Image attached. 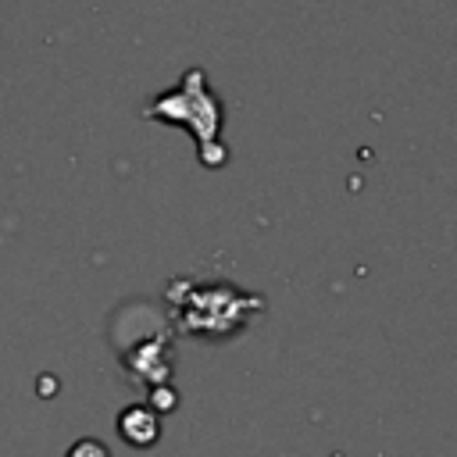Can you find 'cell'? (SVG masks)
I'll return each instance as SVG.
<instances>
[{"label":"cell","instance_id":"2","mask_svg":"<svg viewBox=\"0 0 457 457\" xmlns=\"http://www.w3.org/2000/svg\"><path fill=\"white\" fill-rule=\"evenodd\" d=\"M118 432H121V439L125 443H132V446H150L157 436H161V421H157V414L150 411V407H129L121 418H118Z\"/></svg>","mask_w":457,"mask_h":457},{"label":"cell","instance_id":"3","mask_svg":"<svg viewBox=\"0 0 457 457\" xmlns=\"http://www.w3.org/2000/svg\"><path fill=\"white\" fill-rule=\"evenodd\" d=\"M68 457H111V453H107V446H104L100 439H79V443L68 450Z\"/></svg>","mask_w":457,"mask_h":457},{"label":"cell","instance_id":"1","mask_svg":"<svg viewBox=\"0 0 457 457\" xmlns=\"http://www.w3.org/2000/svg\"><path fill=\"white\" fill-rule=\"evenodd\" d=\"M146 118H164V121H182V125H189L193 136L200 139V146L207 150V146H214V139H218L221 107H218V100H214L211 89H207V75H204L200 68H189V71L182 75V82H179L175 93H161V96L150 104Z\"/></svg>","mask_w":457,"mask_h":457}]
</instances>
